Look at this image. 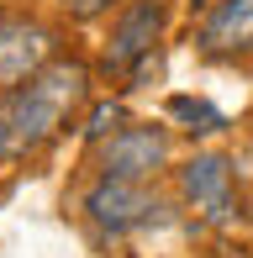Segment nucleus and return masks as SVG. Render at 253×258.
<instances>
[{"instance_id": "6", "label": "nucleus", "mask_w": 253, "mask_h": 258, "mask_svg": "<svg viewBox=\"0 0 253 258\" xmlns=\"http://www.w3.org/2000/svg\"><path fill=\"white\" fill-rule=\"evenodd\" d=\"M158 32H164V0H137L126 6V16L111 32V48H106V69L111 74H137L153 53Z\"/></svg>"}, {"instance_id": "3", "label": "nucleus", "mask_w": 253, "mask_h": 258, "mask_svg": "<svg viewBox=\"0 0 253 258\" xmlns=\"http://www.w3.org/2000/svg\"><path fill=\"white\" fill-rule=\"evenodd\" d=\"M85 211H90V221H95L100 232L121 237V232H132V227H143V221H153L158 201H153V195H148L137 179H111V174H100V179L90 184V195H85Z\"/></svg>"}, {"instance_id": "7", "label": "nucleus", "mask_w": 253, "mask_h": 258, "mask_svg": "<svg viewBox=\"0 0 253 258\" xmlns=\"http://www.w3.org/2000/svg\"><path fill=\"white\" fill-rule=\"evenodd\" d=\"M201 53L211 58H237L253 53V0H222L211 16L201 21Z\"/></svg>"}, {"instance_id": "10", "label": "nucleus", "mask_w": 253, "mask_h": 258, "mask_svg": "<svg viewBox=\"0 0 253 258\" xmlns=\"http://www.w3.org/2000/svg\"><path fill=\"white\" fill-rule=\"evenodd\" d=\"M111 121H121V111H116V105H100L95 121H90V137H106V132H111Z\"/></svg>"}, {"instance_id": "4", "label": "nucleus", "mask_w": 253, "mask_h": 258, "mask_svg": "<svg viewBox=\"0 0 253 258\" xmlns=\"http://www.w3.org/2000/svg\"><path fill=\"white\" fill-rule=\"evenodd\" d=\"M53 63V32L32 16H0V90Z\"/></svg>"}, {"instance_id": "1", "label": "nucleus", "mask_w": 253, "mask_h": 258, "mask_svg": "<svg viewBox=\"0 0 253 258\" xmlns=\"http://www.w3.org/2000/svg\"><path fill=\"white\" fill-rule=\"evenodd\" d=\"M90 95V69L85 63H48L32 79L11 85L0 95V163L32 158L64 132V121Z\"/></svg>"}, {"instance_id": "9", "label": "nucleus", "mask_w": 253, "mask_h": 258, "mask_svg": "<svg viewBox=\"0 0 253 258\" xmlns=\"http://www.w3.org/2000/svg\"><path fill=\"white\" fill-rule=\"evenodd\" d=\"M64 6H69V16L90 21V16H100V11H111V0H64Z\"/></svg>"}, {"instance_id": "5", "label": "nucleus", "mask_w": 253, "mask_h": 258, "mask_svg": "<svg viewBox=\"0 0 253 258\" xmlns=\"http://www.w3.org/2000/svg\"><path fill=\"white\" fill-rule=\"evenodd\" d=\"M164 163H169V137L158 126H121L100 148V174H111V179H137L143 184Z\"/></svg>"}, {"instance_id": "2", "label": "nucleus", "mask_w": 253, "mask_h": 258, "mask_svg": "<svg viewBox=\"0 0 253 258\" xmlns=\"http://www.w3.org/2000/svg\"><path fill=\"white\" fill-rule=\"evenodd\" d=\"M179 195L201 221L222 227V221L237 216V184H232V163L222 153H195L185 169H179Z\"/></svg>"}, {"instance_id": "8", "label": "nucleus", "mask_w": 253, "mask_h": 258, "mask_svg": "<svg viewBox=\"0 0 253 258\" xmlns=\"http://www.w3.org/2000/svg\"><path fill=\"white\" fill-rule=\"evenodd\" d=\"M169 116H174V121H185L190 132H222V111H216V105H206V100H190V95H174L169 100Z\"/></svg>"}]
</instances>
